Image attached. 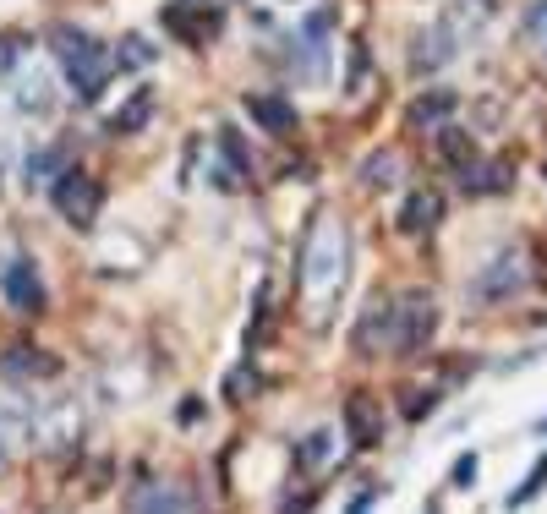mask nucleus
I'll use <instances>...</instances> for the list:
<instances>
[{
    "instance_id": "f257e3e1",
    "label": "nucleus",
    "mask_w": 547,
    "mask_h": 514,
    "mask_svg": "<svg viewBox=\"0 0 547 514\" xmlns=\"http://www.w3.org/2000/svg\"><path fill=\"white\" fill-rule=\"evenodd\" d=\"M55 55H61V66H66V77H72V93L83 104H93L104 93V83H110V61H104V50H99V39L93 33H77V28H55V44H50Z\"/></svg>"
},
{
    "instance_id": "f03ea898",
    "label": "nucleus",
    "mask_w": 547,
    "mask_h": 514,
    "mask_svg": "<svg viewBox=\"0 0 547 514\" xmlns=\"http://www.w3.org/2000/svg\"><path fill=\"white\" fill-rule=\"evenodd\" d=\"M345 225L329 214H318V225H312L307 247H301V285L307 290H334L345 285Z\"/></svg>"
},
{
    "instance_id": "7ed1b4c3",
    "label": "nucleus",
    "mask_w": 547,
    "mask_h": 514,
    "mask_svg": "<svg viewBox=\"0 0 547 514\" xmlns=\"http://www.w3.org/2000/svg\"><path fill=\"white\" fill-rule=\"evenodd\" d=\"M433 334H438V301L427 296V290H411V296L394 307V350H400V356H422Z\"/></svg>"
},
{
    "instance_id": "20e7f679",
    "label": "nucleus",
    "mask_w": 547,
    "mask_h": 514,
    "mask_svg": "<svg viewBox=\"0 0 547 514\" xmlns=\"http://www.w3.org/2000/svg\"><path fill=\"white\" fill-rule=\"evenodd\" d=\"M99 203H104V186L93 181L88 170L66 165L61 175H55V208H61V219H66V225L88 230L93 219H99Z\"/></svg>"
},
{
    "instance_id": "39448f33",
    "label": "nucleus",
    "mask_w": 547,
    "mask_h": 514,
    "mask_svg": "<svg viewBox=\"0 0 547 514\" xmlns=\"http://www.w3.org/2000/svg\"><path fill=\"white\" fill-rule=\"evenodd\" d=\"M520 290H526V263H520V252H498L493 263H487L482 274L471 279V301H476V307H493V301H515Z\"/></svg>"
},
{
    "instance_id": "423d86ee",
    "label": "nucleus",
    "mask_w": 547,
    "mask_h": 514,
    "mask_svg": "<svg viewBox=\"0 0 547 514\" xmlns=\"http://www.w3.org/2000/svg\"><path fill=\"white\" fill-rule=\"evenodd\" d=\"M0 290H6L11 312H22V318H39L44 312V279L33 268V257H6L0 263Z\"/></svg>"
},
{
    "instance_id": "0eeeda50",
    "label": "nucleus",
    "mask_w": 547,
    "mask_h": 514,
    "mask_svg": "<svg viewBox=\"0 0 547 514\" xmlns=\"http://www.w3.org/2000/svg\"><path fill=\"white\" fill-rule=\"evenodd\" d=\"M345 432L356 438V449H372V443H383V405L372 400L367 389H356L351 400H345Z\"/></svg>"
},
{
    "instance_id": "6e6552de",
    "label": "nucleus",
    "mask_w": 547,
    "mask_h": 514,
    "mask_svg": "<svg viewBox=\"0 0 547 514\" xmlns=\"http://www.w3.org/2000/svg\"><path fill=\"white\" fill-rule=\"evenodd\" d=\"M351 345L362 350V356H378L383 345H394V307H389L383 296L367 301V312H362V323H356Z\"/></svg>"
},
{
    "instance_id": "1a4fd4ad",
    "label": "nucleus",
    "mask_w": 547,
    "mask_h": 514,
    "mask_svg": "<svg viewBox=\"0 0 547 514\" xmlns=\"http://www.w3.org/2000/svg\"><path fill=\"white\" fill-rule=\"evenodd\" d=\"M509 170H515L509 159H487V165L465 159V165H460V186H465V197H493V192H509V186H515V175H509Z\"/></svg>"
},
{
    "instance_id": "9d476101",
    "label": "nucleus",
    "mask_w": 547,
    "mask_h": 514,
    "mask_svg": "<svg viewBox=\"0 0 547 514\" xmlns=\"http://www.w3.org/2000/svg\"><path fill=\"white\" fill-rule=\"evenodd\" d=\"M455 33H449V22H438V28H427L422 39H416V50H411V72L416 77H427V72H438V66H449L455 61Z\"/></svg>"
},
{
    "instance_id": "9b49d317",
    "label": "nucleus",
    "mask_w": 547,
    "mask_h": 514,
    "mask_svg": "<svg viewBox=\"0 0 547 514\" xmlns=\"http://www.w3.org/2000/svg\"><path fill=\"white\" fill-rule=\"evenodd\" d=\"M247 115L263 126V132H274V137L296 132V104H290L285 93H247Z\"/></svg>"
},
{
    "instance_id": "f8f14e48",
    "label": "nucleus",
    "mask_w": 547,
    "mask_h": 514,
    "mask_svg": "<svg viewBox=\"0 0 547 514\" xmlns=\"http://www.w3.org/2000/svg\"><path fill=\"white\" fill-rule=\"evenodd\" d=\"M455 104H460V99H455L449 88H433V93H422V99L405 110V126H411V132H438V126H449Z\"/></svg>"
},
{
    "instance_id": "ddd939ff",
    "label": "nucleus",
    "mask_w": 547,
    "mask_h": 514,
    "mask_svg": "<svg viewBox=\"0 0 547 514\" xmlns=\"http://www.w3.org/2000/svg\"><path fill=\"white\" fill-rule=\"evenodd\" d=\"M301 50H307L301 77H323V55H329V17H323V11H312V17L301 22Z\"/></svg>"
},
{
    "instance_id": "4468645a",
    "label": "nucleus",
    "mask_w": 547,
    "mask_h": 514,
    "mask_svg": "<svg viewBox=\"0 0 547 514\" xmlns=\"http://www.w3.org/2000/svg\"><path fill=\"white\" fill-rule=\"evenodd\" d=\"M148 115H154V88H137L132 99H126L121 110L110 115V121H104V132H110V137H126V132H143V126H148Z\"/></svg>"
},
{
    "instance_id": "2eb2a0df",
    "label": "nucleus",
    "mask_w": 547,
    "mask_h": 514,
    "mask_svg": "<svg viewBox=\"0 0 547 514\" xmlns=\"http://www.w3.org/2000/svg\"><path fill=\"white\" fill-rule=\"evenodd\" d=\"M438 219H444V197L438 192H411L400 208V230H411V236H422V230H433Z\"/></svg>"
},
{
    "instance_id": "dca6fc26",
    "label": "nucleus",
    "mask_w": 547,
    "mask_h": 514,
    "mask_svg": "<svg viewBox=\"0 0 547 514\" xmlns=\"http://www.w3.org/2000/svg\"><path fill=\"white\" fill-rule=\"evenodd\" d=\"M132 514H186V493L170 482H154V487H137L132 493Z\"/></svg>"
},
{
    "instance_id": "f3484780",
    "label": "nucleus",
    "mask_w": 547,
    "mask_h": 514,
    "mask_svg": "<svg viewBox=\"0 0 547 514\" xmlns=\"http://www.w3.org/2000/svg\"><path fill=\"white\" fill-rule=\"evenodd\" d=\"M0 367H6L11 378H55L61 361H55V356H33V345H11L6 356H0Z\"/></svg>"
},
{
    "instance_id": "a211bd4d",
    "label": "nucleus",
    "mask_w": 547,
    "mask_h": 514,
    "mask_svg": "<svg viewBox=\"0 0 547 514\" xmlns=\"http://www.w3.org/2000/svg\"><path fill=\"white\" fill-rule=\"evenodd\" d=\"M219 159H225L236 175H252V154H247V143H241L236 126H219Z\"/></svg>"
},
{
    "instance_id": "6ab92c4d",
    "label": "nucleus",
    "mask_w": 547,
    "mask_h": 514,
    "mask_svg": "<svg viewBox=\"0 0 547 514\" xmlns=\"http://www.w3.org/2000/svg\"><path fill=\"white\" fill-rule=\"evenodd\" d=\"M438 154H444L449 165H465V159L476 154L471 132H460V126H438Z\"/></svg>"
},
{
    "instance_id": "aec40b11",
    "label": "nucleus",
    "mask_w": 547,
    "mask_h": 514,
    "mask_svg": "<svg viewBox=\"0 0 547 514\" xmlns=\"http://www.w3.org/2000/svg\"><path fill=\"white\" fill-rule=\"evenodd\" d=\"M165 28H170V33H181L186 44H197V39H203L208 28H214V17H203V22H197L192 11H186V6H170V11H165Z\"/></svg>"
},
{
    "instance_id": "412c9836",
    "label": "nucleus",
    "mask_w": 547,
    "mask_h": 514,
    "mask_svg": "<svg viewBox=\"0 0 547 514\" xmlns=\"http://www.w3.org/2000/svg\"><path fill=\"white\" fill-rule=\"evenodd\" d=\"M61 170H66V148H39V154L28 159V186L33 181H55Z\"/></svg>"
},
{
    "instance_id": "4be33fe9",
    "label": "nucleus",
    "mask_w": 547,
    "mask_h": 514,
    "mask_svg": "<svg viewBox=\"0 0 547 514\" xmlns=\"http://www.w3.org/2000/svg\"><path fill=\"white\" fill-rule=\"evenodd\" d=\"M154 44L143 39V33H126L121 39V50H115V66H154Z\"/></svg>"
},
{
    "instance_id": "5701e85b",
    "label": "nucleus",
    "mask_w": 547,
    "mask_h": 514,
    "mask_svg": "<svg viewBox=\"0 0 547 514\" xmlns=\"http://www.w3.org/2000/svg\"><path fill=\"white\" fill-rule=\"evenodd\" d=\"M542 487H547V454H542V460H537V465H531V476H526V487H515V493H509V498H504V504H509V509H526V504H531V498H537V493H542Z\"/></svg>"
},
{
    "instance_id": "b1692460",
    "label": "nucleus",
    "mask_w": 547,
    "mask_h": 514,
    "mask_svg": "<svg viewBox=\"0 0 547 514\" xmlns=\"http://www.w3.org/2000/svg\"><path fill=\"white\" fill-rule=\"evenodd\" d=\"M394 154H372L367 165H362V175H367V186H394Z\"/></svg>"
},
{
    "instance_id": "393cba45",
    "label": "nucleus",
    "mask_w": 547,
    "mask_h": 514,
    "mask_svg": "<svg viewBox=\"0 0 547 514\" xmlns=\"http://www.w3.org/2000/svg\"><path fill=\"white\" fill-rule=\"evenodd\" d=\"M50 83H44V77H33V83H22V93H17V104L22 110H33V115H44L50 110V93H44Z\"/></svg>"
},
{
    "instance_id": "a878e982",
    "label": "nucleus",
    "mask_w": 547,
    "mask_h": 514,
    "mask_svg": "<svg viewBox=\"0 0 547 514\" xmlns=\"http://www.w3.org/2000/svg\"><path fill=\"white\" fill-rule=\"evenodd\" d=\"M433 405H438V389H411V400H405V422H422Z\"/></svg>"
},
{
    "instance_id": "bb28decb",
    "label": "nucleus",
    "mask_w": 547,
    "mask_h": 514,
    "mask_svg": "<svg viewBox=\"0 0 547 514\" xmlns=\"http://www.w3.org/2000/svg\"><path fill=\"white\" fill-rule=\"evenodd\" d=\"M17 55H22V33H0V77L17 66Z\"/></svg>"
},
{
    "instance_id": "cd10ccee",
    "label": "nucleus",
    "mask_w": 547,
    "mask_h": 514,
    "mask_svg": "<svg viewBox=\"0 0 547 514\" xmlns=\"http://www.w3.org/2000/svg\"><path fill=\"white\" fill-rule=\"evenodd\" d=\"M301 460L307 465H318V460H329V432H312L307 443H301Z\"/></svg>"
},
{
    "instance_id": "c85d7f7f",
    "label": "nucleus",
    "mask_w": 547,
    "mask_h": 514,
    "mask_svg": "<svg viewBox=\"0 0 547 514\" xmlns=\"http://www.w3.org/2000/svg\"><path fill=\"white\" fill-rule=\"evenodd\" d=\"M225 389H230V400H247V389H258V378H252V372L241 367V372H230V383H225Z\"/></svg>"
},
{
    "instance_id": "c756f323",
    "label": "nucleus",
    "mask_w": 547,
    "mask_h": 514,
    "mask_svg": "<svg viewBox=\"0 0 547 514\" xmlns=\"http://www.w3.org/2000/svg\"><path fill=\"white\" fill-rule=\"evenodd\" d=\"M476 482V454H460L455 460V487H471Z\"/></svg>"
},
{
    "instance_id": "7c9ffc66",
    "label": "nucleus",
    "mask_w": 547,
    "mask_h": 514,
    "mask_svg": "<svg viewBox=\"0 0 547 514\" xmlns=\"http://www.w3.org/2000/svg\"><path fill=\"white\" fill-rule=\"evenodd\" d=\"M372 504H378V487H372V493H362V498H356V504H351V514H367Z\"/></svg>"
},
{
    "instance_id": "2f4dec72",
    "label": "nucleus",
    "mask_w": 547,
    "mask_h": 514,
    "mask_svg": "<svg viewBox=\"0 0 547 514\" xmlns=\"http://www.w3.org/2000/svg\"><path fill=\"white\" fill-rule=\"evenodd\" d=\"M531 22H542V44H547V6H537V11H531Z\"/></svg>"
}]
</instances>
